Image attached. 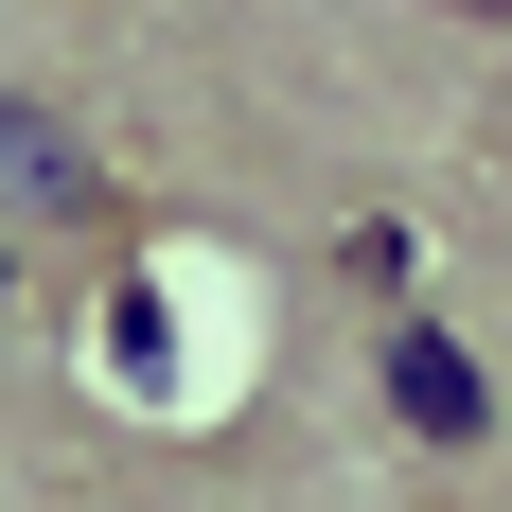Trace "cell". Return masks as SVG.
Masks as SVG:
<instances>
[{
  "label": "cell",
  "instance_id": "obj_1",
  "mask_svg": "<svg viewBox=\"0 0 512 512\" xmlns=\"http://www.w3.org/2000/svg\"><path fill=\"white\" fill-rule=\"evenodd\" d=\"M106 230V159H89V124L53 89H0V265L18 248H89Z\"/></svg>",
  "mask_w": 512,
  "mask_h": 512
},
{
  "label": "cell",
  "instance_id": "obj_2",
  "mask_svg": "<svg viewBox=\"0 0 512 512\" xmlns=\"http://www.w3.org/2000/svg\"><path fill=\"white\" fill-rule=\"evenodd\" d=\"M389 424H407V442H495V371L407 318V336H389Z\"/></svg>",
  "mask_w": 512,
  "mask_h": 512
},
{
  "label": "cell",
  "instance_id": "obj_3",
  "mask_svg": "<svg viewBox=\"0 0 512 512\" xmlns=\"http://www.w3.org/2000/svg\"><path fill=\"white\" fill-rule=\"evenodd\" d=\"M442 18H512V0H442Z\"/></svg>",
  "mask_w": 512,
  "mask_h": 512
}]
</instances>
